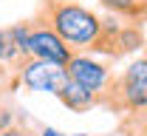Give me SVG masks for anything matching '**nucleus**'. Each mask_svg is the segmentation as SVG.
<instances>
[{"instance_id":"1","label":"nucleus","mask_w":147,"mask_h":136,"mask_svg":"<svg viewBox=\"0 0 147 136\" xmlns=\"http://www.w3.org/2000/svg\"><path fill=\"white\" fill-rule=\"evenodd\" d=\"M34 20L51 26L74 51H91L105 31V17L74 0H40L34 9Z\"/></svg>"},{"instance_id":"2","label":"nucleus","mask_w":147,"mask_h":136,"mask_svg":"<svg viewBox=\"0 0 147 136\" xmlns=\"http://www.w3.org/2000/svg\"><path fill=\"white\" fill-rule=\"evenodd\" d=\"M99 108H108L122 116L147 114V48H142V54L130 65L108 79L99 94Z\"/></svg>"},{"instance_id":"3","label":"nucleus","mask_w":147,"mask_h":136,"mask_svg":"<svg viewBox=\"0 0 147 136\" xmlns=\"http://www.w3.org/2000/svg\"><path fill=\"white\" fill-rule=\"evenodd\" d=\"M139 48H144V31H142V26L122 23V17L108 14L105 17V31H102V37L93 43V48L88 54H102V57L119 60L125 54L139 51Z\"/></svg>"},{"instance_id":"4","label":"nucleus","mask_w":147,"mask_h":136,"mask_svg":"<svg viewBox=\"0 0 147 136\" xmlns=\"http://www.w3.org/2000/svg\"><path fill=\"white\" fill-rule=\"evenodd\" d=\"M14 77L28 91H45V94L57 97L59 88L68 82V71H65V65H57V62H48V60L26 57L14 68Z\"/></svg>"},{"instance_id":"5","label":"nucleus","mask_w":147,"mask_h":136,"mask_svg":"<svg viewBox=\"0 0 147 136\" xmlns=\"http://www.w3.org/2000/svg\"><path fill=\"white\" fill-rule=\"evenodd\" d=\"M74 54L76 51L57 34L51 26H42V23L34 20V28H31V37H28V57L48 60V62H57V65H68V60Z\"/></svg>"},{"instance_id":"6","label":"nucleus","mask_w":147,"mask_h":136,"mask_svg":"<svg viewBox=\"0 0 147 136\" xmlns=\"http://www.w3.org/2000/svg\"><path fill=\"white\" fill-rule=\"evenodd\" d=\"M65 71H68L71 79H76L79 85H85V88L93 91V94H102V88H105L108 79L113 77V68H110L108 62L93 60L88 51H76V54L68 60Z\"/></svg>"},{"instance_id":"7","label":"nucleus","mask_w":147,"mask_h":136,"mask_svg":"<svg viewBox=\"0 0 147 136\" xmlns=\"http://www.w3.org/2000/svg\"><path fill=\"white\" fill-rule=\"evenodd\" d=\"M57 99H59L68 111H74V114H85V111H91V108H99V94L88 91L85 85H79V82L71 79V77H68V82L59 88Z\"/></svg>"},{"instance_id":"8","label":"nucleus","mask_w":147,"mask_h":136,"mask_svg":"<svg viewBox=\"0 0 147 136\" xmlns=\"http://www.w3.org/2000/svg\"><path fill=\"white\" fill-rule=\"evenodd\" d=\"M110 14L127 20L133 26H144L147 23V0H99Z\"/></svg>"},{"instance_id":"9","label":"nucleus","mask_w":147,"mask_h":136,"mask_svg":"<svg viewBox=\"0 0 147 136\" xmlns=\"http://www.w3.org/2000/svg\"><path fill=\"white\" fill-rule=\"evenodd\" d=\"M0 136H40V133H34L28 125H11V128L0 131Z\"/></svg>"},{"instance_id":"10","label":"nucleus","mask_w":147,"mask_h":136,"mask_svg":"<svg viewBox=\"0 0 147 136\" xmlns=\"http://www.w3.org/2000/svg\"><path fill=\"white\" fill-rule=\"evenodd\" d=\"M40 136H62V133L54 131V128H45V131H40Z\"/></svg>"},{"instance_id":"11","label":"nucleus","mask_w":147,"mask_h":136,"mask_svg":"<svg viewBox=\"0 0 147 136\" xmlns=\"http://www.w3.org/2000/svg\"><path fill=\"white\" fill-rule=\"evenodd\" d=\"M144 48H147V45H144Z\"/></svg>"}]
</instances>
